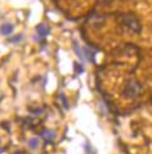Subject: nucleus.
Instances as JSON below:
<instances>
[{
  "label": "nucleus",
  "instance_id": "nucleus-1",
  "mask_svg": "<svg viewBox=\"0 0 152 154\" xmlns=\"http://www.w3.org/2000/svg\"><path fill=\"white\" fill-rule=\"evenodd\" d=\"M141 94V86L138 85L137 81H131L124 88V95L129 99H136Z\"/></svg>",
  "mask_w": 152,
  "mask_h": 154
},
{
  "label": "nucleus",
  "instance_id": "nucleus-2",
  "mask_svg": "<svg viewBox=\"0 0 152 154\" xmlns=\"http://www.w3.org/2000/svg\"><path fill=\"white\" fill-rule=\"evenodd\" d=\"M123 20H124V24L132 32H139V30H141V27H139V23H138V19L135 15H132V14H124L123 15Z\"/></svg>",
  "mask_w": 152,
  "mask_h": 154
},
{
  "label": "nucleus",
  "instance_id": "nucleus-3",
  "mask_svg": "<svg viewBox=\"0 0 152 154\" xmlns=\"http://www.w3.org/2000/svg\"><path fill=\"white\" fill-rule=\"evenodd\" d=\"M36 30H37L38 37H34V39H37V41H41V38H46V37L49 34V32H51L49 27H48L47 24H44V23L38 24L37 28H36Z\"/></svg>",
  "mask_w": 152,
  "mask_h": 154
},
{
  "label": "nucleus",
  "instance_id": "nucleus-4",
  "mask_svg": "<svg viewBox=\"0 0 152 154\" xmlns=\"http://www.w3.org/2000/svg\"><path fill=\"white\" fill-rule=\"evenodd\" d=\"M41 137L44 139V142H53L56 139L57 134L55 130H51V129H44L42 133H41Z\"/></svg>",
  "mask_w": 152,
  "mask_h": 154
},
{
  "label": "nucleus",
  "instance_id": "nucleus-5",
  "mask_svg": "<svg viewBox=\"0 0 152 154\" xmlns=\"http://www.w3.org/2000/svg\"><path fill=\"white\" fill-rule=\"evenodd\" d=\"M13 30H14V27H13V24H10V23H5L0 27V33L3 35H10L13 33Z\"/></svg>",
  "mask_w": 152,
  "mask_h": 154
},
{
  "label": "nucleus",
  "instance_id": "nucleus-6",
  "mask_svg": "<svg viewBox=\"0 0 152 154\" xmlns=\"http://www.w3.org/2000/svg\"><path fill=\"white\" fill-rule=\"evenodd\" d=\"M72 48H74L75 53L78 54V57H79V58H80L81 61H86V60H85V54H84V49H81V48H80L79 43L74 42V44H72Z\"/></svg>",
  "mask_w": 152,
  "mask_h": 154
},
{
  "label": "nucleus",
  "instance_id": "nucleus-7",
  "mask_svg": "<svg viewBox=\"0 0 152 154\" xmlns=\"http://www.w3.org/2000/svg\"><path fill=\"white\" fill-rule=\"evenodd\" d=\"M28 145L30 149H38V146H40V140L37 138H32L28 140Z\"/></svg>",
  "mask_w": 152,
  "mask_h": 154
},
{
  "label": "nucleus",
  "instance_id": "nucleus-8",
  "mask_svg": "<svg viewBox=\"0 0 152 154\" xmlns=\"http://www.w3.org/2000/svg\"><path fill=\"white\" fill-rule=\"evenodd\" d=\"M84 148H85V154H97V152H95V149L93 148V145L86 142L85 145H84Z\"/></svg>",
  "mask_w": 152,
  "mask_h": 154
},
{
  "label": "nucleus",
  "instance_id": "nucleus-9",
  "mask_svg": "<svg viewBox=\"0 0 152 154\" xmlns=\"http://www.w3.org/2000/svg\"><path fill=\"white\" fill-rule=\"evenodd\" d=\"M59 99L62 101V106H63V109H66V110H68V109H70V105H68V100L65 97V95H63V94H60L59 95Z\"/></svg>",
  "mask_w": 152,
  "mask_h": 154
},
{
  "label": "nucleus",
  "instance_id": "nucleus-10",
  "mask_svg": "<svg viewBox=\"0 0 152 154\" xmlns=\"http://www.w3.org/2000/svg\"><path fill=\"white\" fill-rule=\"evenodd\" d=\"M22 38H23V35H22V34H19V35H17V37H13V38H10L9 42H10V43H17V42L21 41Z\"/></svg>",
  "mask_w": 152,
  "mask_h": 154
},
{
  "label": "nucleus",
  "instance_id": "nucleus-11",
  "mask_svg": "<svg viewBox=\"0 0 152 154\" xmlns=\"http://www.w3.org/2000/svg\"><path fill=\"white\" fill-rule=\"evenodd\" d=\"M75 71L79 72V73H82V72H84V68L81 67L80 63H75Z\"/></svg>",
  "mask_w": 152,
  "mask_h": 154
},
{
  "label": "nucleus",
  "instance_id": "nucleus-12",
  "mask_svg": "<svg viewBox=\"0 0 152 154\" xmlns=\"http://www.w3.org/2000/svg\"><path fill=\"white\" fill-rule=\"evenodd\" d=\"M0 143H2V140H0Z\"/></svg>",
  "mask_w": 152,
  "mask_h": 154
}]
</instances>
